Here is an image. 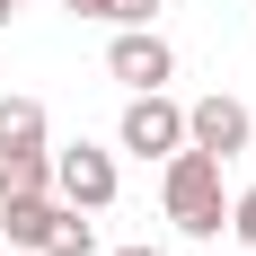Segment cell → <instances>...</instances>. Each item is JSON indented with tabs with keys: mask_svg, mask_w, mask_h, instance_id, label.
Instances as JSON below:
<instances>
[{
	"mask_svg": "<svg viewBox=\"0 0 256 256\" xmlns=\"http://www.w3.org/2000/svg\"><path fill=\"white\" fill-rule=\"evenodd\" d=\"M159 204H168V221H177L186 238H221V221H230V194H221V159L212 150H168L159 159Z\"/></svg>",
	"mask_w": 256,
	"mask_h": 256,
	"instance_id": "cell-1",
	"label": "cell"
},
{
	"mask_svg": "<svg viewBox=\"0 0 256 256\" xmlns=\"http://www.w3.org/2000/svg\"><path fill=\"white\" fill-rule=\"evenodd\" d=\"M248 256H256V248H248Z\"/></svg>",
	"mask_w": 256,
	"mask_h": 256,
	"instance_id": "cell-14",
	"label": "cell"
},
{
	"mask_svg": "<svg viewBox=\"0 0 256 256\" xmlns=\"http://www.w3.org/2000/svg\"><path fill=\"white\" fill-rule=\"evenodd\" d=\"M0 194H53V150H0Z\"/></svg>",
	"mask_w": 256,
	"mask_h": 256,
	"instance_id": "cell-9",
	"label": "cell"
},
{
	"mask_svg": "<svg viewBox=\"0 0 256 256\" xmlns=\"http://www.w3.org/2000/svg\"><path fill=\"white\" fill-rule=\"evenodd\" d=\"M115 150H98V142H71V150H53V194L62 204H80V212H106L115 204Z\"/></svg>",
	"mask_w": 256,
	"mask_h": 256,
	"instance_id": "cell-3",
	"label": "cell"
},
{
	"mask_svg": "<svg viewBox=\"0 0 256 256\" xmlns=\"http://www.w3.org/2000/svg\"><path fill=\"white\" fill-rule=\"evenodd\" d=\"M36 256H98V230H88V212L53 194V221H44V238H36Z\"/></svg>",
	"mask_w": 256,
	"mask_h": 256,
	"instance_id": "cell-6",
	"label": "cell"
},
{
	"mask_svg": "<svg viewBox=\"0 0 256 256\" xmlns=\"http://www.w3.org/2000/svg\"><path fill=\"white\" fill-rule=\"evenodd\" d=\"M44 221H53V194H0V238L9 248H36Z\"/></svg>",
	"mask_w": 256,
	"mask_h": 256,
	"instance_id": "cell-8",
	"label": "cell"
},
{
	"mask_svg": "<svg viewBox=\"0 0 256 256\" xmlns=\"http://www.w3.org/2000/svg\"><path fill=\"white\" fill-rule=\"evenodd\" d=\"M9 18H18V0H0V26H9Z\"/></svg>",
	"mask_w": 256,
	"mask_h": 256,
	"instance_id": "cell-13",
	"label": "cell"
},
{
	"mask_svg": "<svg viewBox=\"0 0 256 256\" xmlns=\"http://www.w3.org/2000/svg\"><path fill=\"white\" fill-rule=\"evenodd\" d=\"M106 80H124V88H168L177 80V53L159 26H115V44H106Z\"/></svg>",
	"mask_w": 256,
	"mask_h": 256,
	"instance_id": "cell-4",
	"label": "cell"
},
{
	"mask_svg": "<svg viewBox=\"0 0 256 256\" xmlns=\"http://www.w3.org/2000/svg\"><path fill=\"white\" fill-rule=\"evenodd\" d=\"M115 150H132V159L186 150V106L168 98V88H132V98H124V124H115Z\"/></svg>",
	"mask_w": 256,
	"mask_h": 256,
	"instance_id": "cell-2",
	"label": "cell"
},
{
	"mask_svg": "<svg viewBox=\"0 0 256 256\" xmlns=\"http://www.w3.org/2000/svg\"><path fill=\"white\" fill-rule=\"evenodd\" d=\"M71 18H106V26H150L159 0H62Z\"/></svg>",
	"mask_w": 256,
	"mask_h": 256,
	"instance_id": "cell-10",
	"label": "cell"
},
{
	"mask_svg": "<svg viewBox=\"0 0 256 256\" xmlns=\"http://www.w3.org/2000/svg\"><path fill=\"white\" fill-rule=\"evenodd\" d=\"M115 256H168V248H115Z\"/></svg>",
	"mask_w": 256,
	"mask_h": 256,
	"instance_id": "cell-12",
	"label": "cell"
},
{
	"mask_svg": "<svg viewBox=\"0 0 256 256\" xmlns=\"http://www.w3.org/2000/svg\"><path fill=\"white\" fill-rule=\"evenodd\" d=\"M44 132V98H0V150H53Z\"/></svg>",
	"mask_w": 256,
	"mask_h": 256,
	"instance_id": "cell-7",
	"label": "cell"
},
{
	"mask_svg": "<svg viewBox=\"0 0 256 256\" xmlns=\"http://www.w3.org/2000/svg\"><path fill=\"white\" fill-rule=\"evenodd\" d=\"M186 142H194V150H212L221 168H230V159L256 142V115H248L238 98H221V88H212V98H194V106H186Z\"/></svg>",
	"mask_w": 256,
	"mask_h": 256,
	"instance_id": "cell-5",
	"label": "cell"
},
{
	"mask_svg": "<svg viewBox=\"0 0 256 256\" xmlns=\"http://www.w3.org/2000/svg\"><path fill=\"white\" fill-rule=\"evenodd\" d=\"M221 230H238V248H256V186L230 194V221H221Z\"/></svg>",
	"mask_w": 256,
	"mask_h": 256,
	"instance_id": "cell-11",
	"label": "cell"
}]
</instances>
